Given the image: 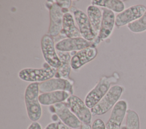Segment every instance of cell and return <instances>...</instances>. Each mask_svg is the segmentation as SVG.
<instances>
[{
	"label": "cell",
	"instance_id": "obj_1",
	"mask_svg": "<svg viewBox=\"0 0 146 129\" xmlns=\"http://www.w3.org/2000/svg\"><path fill=\"white\" fill-rule=\"evenodd\" d=\"M39 84L38 82L30 83L26 88L24 94L27 114L33 122H37L42 115L41 104L39 101Z\"/></svg>",
	"mask_w": 146,
	"mask_h": 129
},
{
	"label": "cell",
	"instance_id": "obj_2",
	"mask_svg": "<svg viewBox=\"0 0 146 129\" xmlns=\"http://www.w3.org/2000/svg\"><path fill=\"white\" fill-rule=\"evenodd\" d=\"M117 81L116 76L102 77L95 87L86 95L84 102L91 109L94 107L106 94L111 88V84Z\"/></svg>",
	"mask_w": 146,
	"mask_h": 129
},
{
	"label": "cell",
	"instance_id": "obj_3",
	"mask_svg": "<svg viewBox=\"0 0 146 129\" xmlns=\"http://www.w3.org/2000/svg\"><path fill=\"white\" fill-rule=\"evenodd\" d=\"M56 69L49 65L47 63L43 64V67L36 68H24L18 73L19 78L26 82L31 83H40L55 77Z\"/></svg>",
	"mask_w": 146,
	"mask_h": 129
},
{
	"label": "cell",
	"instance_id": "obj_4",
	"mask_svg": "<svg viewBox=\"0 0 146 129\" xmlns=\"http://www.w3.org/2000/svg\"><path fill=\"white\" fill-rule=\"evenodd\" d=\"M124 88L119 85L111 87L104 97L92 109L91 111L93 115H101L108 112L119 101Z\"/></svg>",
	"mask_w": 146,
	"mask_h": 129
},
{
	"label": "cell",
	"instance_id": "obj_5",
	"mask_svg": "<svg viewBox=\"0 0 146 129\" xmlns=\"http://www.w3.org/2000/svg\"><path fill=\"white\" fill-rule=\"evenodd\" d=\"M50 113L55 114L64 124L72 128L80 127L82 123L71 111L66 102L58 103L48 107Z\"/></svg>",
	"mask_w": 146,
	"mask_h": 129
},
{
	"label": "cell",
	"instance_id": "obj_6",
	"mask_svg": "<svg viewBox=\"0 0 146 129\" xmlns=\"http://www.w3.org/2000/svg\"><path fill=\"white\" fill-rule=\"evenodd\" d=\"M66 103L71 111L82 123L90 124L92 120L91 109L79 97L71 95L66 100Z\"/></svg>",
	"mask_w": 146,
	"mask_h": 129
},
{
	"label": "cell",
	"instance_id": "obj_7",
	"mask_svg": "<svg viewBox=\"0 0 146 129\" xmlns=\"http://www.w3.org/2000/svg\"><path fill=\"white\" fill-rule=\"evenodd\" d=\"M40 47L46 63L55 69L59 68L61 62L55 49V45L53 37L48 34L44 35L41 39Z\"/></svg>",
	"mask_w": 146,
	"mask_h": 129
},
{
	"label": "cell",
	"instance_id": "obj_8",
	"mask_svg": "<svg viewBox=\"0 0 146 129\" xmlns=\"http://www.w3.org/2000/svg\"><path fill=\"white\" fill-rule=\"evenodd\" d=\"M48 4L49 5H47V7L49 10L50 24L47 34L52 37H56L60 35L62 30L64 13L55 1H54V3L51 4Z\"/></svg>",
	"mask_w": 146,
	"mask_h": 129
},
{
	"label": "cell",
	"instance_id": "obj_9",
	"mask_svg": "<svg viewBox=\"0 0 146 129\" xmlns=\"http://www.w3.org/2000/svg\"><path fill=\"white\" fill-rule=\"evenodd\" d=\"M102 9L103 16L100 31L92 42L93 45L95 47L110 36L115 25L116 16L114 13L105 8Z\"/></svg>",
	"mask_w": 146,
	"mask_h": 129
},
{
	"label": "cell",
	"instance_id": "obj_10",
	"mask_svg": "<svg viewBox=\"0 0 146 129\" xmlns=\"http://www.w3.org/2000/svg\"><path fill=\"white\" fill-rule=\"evenodd\" d=\"M73 80L62 78H52L39 83V93H44L54 91H66L72 95L74 93Z\"/></svg>",
	"mask_w": 146,
	"mask_h": 129
},
{
	"label": "cell",
	"instance_id": "obj_11",
	"mask_svg": "<svg viewBox=\"0 0 146 129\" xmlns=\"http://www.w3.org/2000/svg\"><path fill=\"white\" fill-rule=\"evenodd\" d=\"M146 11V7L142 5H136L125 9L119 13L115 18V26L120 27L137 20Z\"/></svg>",
	"mask_w": 146,
	"mask_h": 129
},
{
	"label": "cell",
	"instance_id": "obj_12",
	"mask_svg": "<svg viewBox=\"0 0 146 129\" xmlns=\"http://www.w3.org/2000/svg\"><path fill=\"white\" fill-rule=\"evenodd\" d=\"M73 14L81 36L89 41L93 42L96 36L92 30L88 16L84 12L77 9L73 10Z\"/></svg>",
	"mask_w": 146,
	"mask_h": 129
},
{
	"label": "cell",
	"instance_id": "obj_13",
	"mask_svg": "<svg viewBox=\"0 0 146 129\" xmlns=\"http://www.w3.org/2000/svg\"><path fill=\"white\" fill-rule=\"evenodd\" d=\"M127 102L124 99L119 100L112 109L110 118L106 124V129H120L127 114Z\"/></svg>",
	"mask_w": 146,
	"mask_h": 129
},
{
	"label": "cell",
	"instance_id": "obj_14",
	"mask_svg": "<svg viewBox=\"0 0 146 129\" xmlns=\"http://www.w3.org/2000/svg\"><path fill=\"white\" fill-rule=\"evenodd\" d=\"M92 45V42L89 41L82 37L65 38L55 44V49L60 52H77Z\"/></svg>",
	"mask_w": 146,
	"mask_h": 129
},
{
	"label": "cell",
	"instance_id": "obj_15",
	"mask_svg": "<svg viewBox=\"0 0 146 129\" xmlns=\"http://www.w3.org/2000/svg\"><path fill=\"white\" fill-rule=\"evenodd\" d=\"M97 55V48L94 45L76 52L71 57V68L75 70L79 69L86 64L94 60Z\"/></svg>",
	"mask_w": 146,
	"mask_h": 129
},
{
	"label": "cell",
	"instance_id": "obj_16",
	"mask_svg": "<svg viewBox=\"0 0 146 129\" xmlns=\"http://www.w3.org/2000/svg\"><path fill=\"white\" fill-rule=\"evenodd\" d=\"M70 95V93L66 91H54L40 93L39 95V101L42 105L51 106L64 102Z\"/></svg>",
	"mask_w": 146,
	"mask_h": 129
},
{
	"label": "cell",
	"instance_id": "obj_17",
	"mask_svg": "<svg viewBox=\"0 0 146 129\" xmlns=\"http://www.w3.org/2000/svg\"><path fill=\"white\" fill-rule=\"evenodd\" d=\"M60 35L66 38L82 37L79 29L75 26L74 18L69 12L64 14L62 30Z\"/></svg>",
	"mask_w": 146,
	"mask_h": 129
},
{
	"label": "cell",
	"instance_id": "obj_18",
	"mask_svg": "<svg viewBox=\"0 0 146 129\" xmlns=\"http://www.w3.org/2000/svg\"><path fill=\"white\" fill-rule=\"evenodd\" d=\"M57 53L61 62V64L60 66L56 69L55 77L72 80L69 76L71 68V56L70 54L68 52L60 51H58Z\"/></svg>",
	"mask_w": 146,
	"mask_h": 129
},
{
	"label": "cell",
	"instance_id": "obj_19",
	"mask_svg": "<svg viewBox=\"0 0 146 129\" xmlns=\"http://www.w3.org/2000/svg\"><path fill=\"white\" fill-rule=\"evenodd\" d=\"M88 18L91 24L92 30L97 36L99 33L102 21V12L96 6L90 5L87 9Z\"/></svg>",
	"mask_w": 146,
	"mask_h": 129
},
{
	"label": "cell",
	"instance_id": "obj_20",
	"mask_svg": "<svg viewBox=\"0 0 146 129\" xmlns=\"http://www.w3.org/2000/svg\"><path fill=\"white\" fill-rule=\"evenodd\" d=\"M91 5L103 7L118 14L125 10L124 2L120 0H93L91 1Z\"/></svg>",
	"mask_w": 146,
	"mask_h": 129
},
{
	"label": "cell",
	"instance_id": "obj_21",
	"mask_svg": "<svg viewBox=\"0 0 146 129\" xmlns=\"http://www.w3.org/2000/svg\"><path fill=\"white\" fill-rule=\"evenodd\" d=\"M125 129H140V122L139 115L133 110L128 109L127 110Z\"/></svg>",
	"mask_w": 146,
	"mask_h": 129
},
{
	"label": "cell",
	"instance_id": "obj_22",
	"mask_svg": "<svg viewBox=\"0 0 146 129\" xmlns=\"http://www.w3.org/2000/svg\"><path fill=\"white\" fill-rule=\"evenodd\" d=\"M127 28L130 31L136 34L146 31V11L139 19L128 24Z\"/></svg>",
	"mask_w": 146,
	"mask_h": 129
},
{
	"label": "cell",
	"instance_id": "obj_23",
	"mask_svg": "<svg viewBox=\"0 0 146 129\" xmlns=\"http://www.w3.org/2000/svg\"><path fill=\"white\" fill-rule=\"evenodd\" d=\"M92 129H106V124L100 119H97L94 121L92 124Z\"/></svg>",
	"mask_w": 146,
	"mask_h": 129
},
{
	"label": "cell",
	"instance_id": "obj_24",
	"mask_svg": "<svg viewBox=\"0 0 146 129\" xmlns=\"http://www.w3.org/2000/svg\"><path fill=\"white\" fill-rule=\"evenodd\" d=\"M55 2L62 9L68 10V9L71 7V5L72 4V1H70V0H64V1L58 0V1H55Z\"/></svg>",
	"mask_w": 146,
	"mask_h": 129
},
{
	"label": "cell",
	"instance_id": "obj_25",
	"mask_svg": "<svg viewBox=\"0 0 146 129\" xmlns=\"http://www.w3.org/2000/svg\"><path fill=\"white\" fill-rule=\"evenodd\" d=\"M58 122H52L48 124L44 129H59V124Z\"/></svg>",
	"mask_w": 146,
	"mask_h": 129
},
{
	"label": "cell",
	"instance_id": "obj_26",
	"mask_svg": "<svg viewBox=\"0 0 146 129\" xmlns=\"http://www.w3.org/2000/svg\"><path fill=\"white\" fill-rule=\"evenodd\" d=\"M27 129H42V126L38 122H33L29 125Z\"/></svg>",
	"mask_w": 146,
	"mask_h": 129
},
{
	"label": "cell",
	"instance_id": "obj_27",
	"mask_svg": "<svg viewBox=\"0 0 146 129\" xmlns=\"http://www.w3.org/2000/svg\"><path fill=\"white\" fill-rule=\"evenodd\" d=\"M59 129H74V128L64 124L61 121L59 122Z\"/></svg>",
	"mask_w": 146,
	"mask_h": 129
},
{
	"label": "cell",
	"instance_id": "obj_28",
	"mask_svg": "<svg viewBox=\"0 0 146 129\" xmlns=\"http://www.w3.org/2000/svg\"><path fill=\"white\" fill-rule=\"evenodd\" d=\"M80 129H92V127L90 124L82 123L80 127Z\"/></svg>",
	"mask_w": 146,
	"mask_h": 129
}]
</instances>
